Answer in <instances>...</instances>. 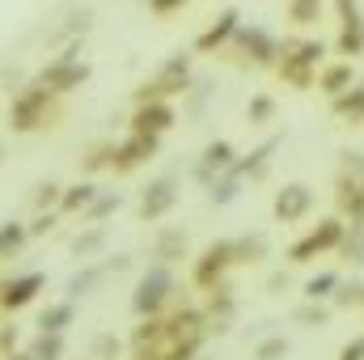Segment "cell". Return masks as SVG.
Here are the masks:
<instances>
[{"instance_id": "1", "label": "cell", "mask_w": 364, "mask_h": 360, "mask_svg": "<svg viewBox=\"0 0 364 360\" xmlns=\"http://www.w3.org/2000/svg\"><path fill=\"white\" fill-rule=\"evenodd\" d=\"M51 119H55V93L47 90V85H30V90H21L17 97H13V106H9V123H13L17 132L51 127Z\"/></svg>"}, {"instance_id": "2", "label": "cell", "mask_w": 364, "mask_h": 360, "mask_svg": "<svg viewBox=\"0 0 364 360\" xmlns=\"http://www.w3.org/2000/svg\"><path fill=\"white\" fill-rule=\"evenodd\" d=\"M339 242H343V221H335V216H331V221H322L318 229H309V233L288 250V259H292V263H309V259H318V255L335 250Z\"/></svg>"}, {"instance_id": "3", "label": "cell", "mask_w": 364, "mask_h": 360, "mask_svg": "<svg viewBox=\"0 0 364 360\" xmlns=\"http://www.w3.org/2000/svg\"><path fill=\"white\" fill-rule=\"evenodd\" d=\"M237 259H233V242H212L199 259H195V284L199 288H216V284H225V271L233 268Z\"/></svg>"}, {"instance_id": "4", "label": "cell", "mask_w": 364, "mask_h": 360, "mask_svg": "<svg viewBox=\"0 0 364 360\" xmlns=\"http://www.w3.org/2000/svg\"><path fill=\"white\" fill-rule=\"evenodd\" d=\"M166 301H170V275L157 268V271H149V275L136 284L132 305H136V314H140V318H149V314H161V309H166Z\"/></svg>"}, {"instance_id": "5", "label": "cell", "mask_w": 364, "mask_h": 360, "mask_svg": "<svg viewBox=\"0 0 364 360\" xmlns=\"http://www.w3.org/2000/svg\"><path fill=\"white\" fill-rule=\"evenodd\" d=\"M85 77H90V64H81V60H73V55H60V60H51V64L43 68V81H38V85H47L51 93H68V90H77Z\"/></svg>"}, {"instance_id": "6", "label": "cell", "mask_w": 364, "mask_h": 360, "mask_svg": "<svg viewBox=\"0 0 364 360\" xmlns=\"http://www.w3.org/2000/svg\"><path fill=\"white\" fill-rule=\"evenodd\" d=\"M43 275L38 271H26V275H13V280H0V309H26L38 292H43Z\"/></svg>"}, {"instance_id": "7", "label": "cell", "mask_w": 364, "mask_h": 360, "mask_svg": "<svg viewBox=\"0 0 364 360\" xmlns=\"http://www.w3.org/2000/svg\"><path fill=\"white\" fill-rule=\"evenodd\" d=\"M309 208H314V191H309L305 182H288V186L275 195V216H279L284 225H292V221L309 216Z\"/></svg>"}, {"instance_id": "8", "label": "cell", "mask_w": 364, "mask_h": 360, "mask_svg": "<svg viewBox=\"0 0 364 360\" xmlns=\"http://www.w3.org/2000/svg\"><path fill=\"white\" fill-rule=\"evenodd\" d=\"M153 153H157V136H144V132H132V140L114 149V157H110V166H114L119 174H127V170H136L140 162H149Z\"/></svg>"}, {"instance_id": "9", "label": "cell", "mask_w": 364, "mask_h": 360, "mask_svg": "<svg viewBox=\"0 0 364 360\" xmlns=\"http://www.w3.org/2000/svg\"><path fill=\"white\" fill-rule=\"evenodd\" d=\"M170 127H174V110H170L161 97H153V102H140V110H136V119H132V132L161 136V132H170Z\"/></svg>"}, {"instance_id": "10", "label": "cell", "mask_w": 364, "mask_h": 360, "mask_svg": "<svg viewBox=\"0 0 364 360\" xmlns=\"http://www.w3.org/2000/svg\"><path fill=\"white\" fill-rule=\"evenodd\" d=\"M174 199H178V191H174L170 179L153 182V186L144 191V199H140V216H144V221H161V216L174 208Z\"/></svg>"}, {"instance_id": "11", "label": "cell", "mask_w": 364, "mask_h": 360, "mask_svg": "<svg viewBox=\"0 0 364 360\" xmlns=\"http://www.w3.org/2000/svg\"><path fill=\"white\" fill-rule=\"evenodd\" d=\"M237 162H233V144L229 140H212L208 149H203V162H199V179L212 182V170L220 174V170H233Z\"/></svg>"}, {"instance_id": "12", "label": "cell", "mask_w": 364, "mask_h": 360, "mask_svg": "<svg viewBox=\"0 0 364 360\" xmlns=\"http://www.w3.org/2000/svg\"><path fill=\"white\" fill-rule=\"evenodd\" d=\"M233 30H237V13H233V9H225V13L216 17V26H208V30L199 34V43H195V47H199V51H216Z\"/></svg>"}, {"instance_id": "13", "label": "cell", "mask_w": 364, "mask_h": 360, "mask_svg": "<svg viewBox=\"0 0 364 360\" xmlns=\"http://www.w3.org/2000/svg\"><path fill=\"white\" fill-rule=\"evenodd\" d=\"M186 81H191V64H186V55H174V60L157 73L153 85H157V93H178Z\"/></svg>"}, {"instance_id": "14", "label": "cell", "mask_w": 364, "mask_h": 360, "mask_svg": "<svg viewBox=\"0 0 364 360\" xmlns=\"http://www.w3.org/2000/svg\"><path fill=\"white\" fill-rule=\"evenodd\" d=\"M364 51V21L352 13H343V34H339V55H360Z\"/></svg>"}, {"instance_id": "15", "label": "cell", "mask_w": 364, "mask_h": 360, "mask_svg": "<svg viewBox=\"0 0 364 360\" xmlns=\"http://www.w3.org/2000/svg\"><path fill=\"white\" fill-rule=\"evenodd\" d=\"M73 314H77V305H73V301H55V305H47V309H43L38 331H55V335H64V327L73 322Z\"/></svg>"}, {"instance_id": "16", "label": "cell", "mask_w": 364, "mask_h": 360, "mask_svg": "<svg viewBox=\"0 0 364 360\" xmlns=\"http://www.w3.org/2000/svg\"><path fill=\"white\" fill-rule=\"evenodd\" d=\"M335 115L339 119H352V123H364V85H352L335 97Z\"/></svg>"}, {"instance_id": "17", "label": "cell", "mask_w": 364, "mask_h": 360, "mask_svg": "<svg viewBox=\"0 0 364 360\" xmlns=\"http://www.w3.org/2000/svg\"><path fill=\"white\" fill-rule=\"evenodd\" d=\"M318 85H322L326 93H335V97H339L343 90H352V64L343 60V64H331V68H322V73H318Z\"/></svg>"}, {"instance_id": "18", "label": "cell", "mask_w": 364, "mask_h": 360, "mask_svg": "<svg viewBox=\"0 0 364 360\" xmlns=\"http://www.w3.org/2000/svg\"><path fill=\"white\" fill-rule=\"evenodd\" d=\"M34 360H64V335H55V331H38V339L26 348Z\"/></svg>"}, {"instance_id": "19", "label": "cell", "mask_w": 364, "mask_h": 360, "mask_svg": "<svg viewBox=\"0 0 364 360\" xmlns=\"http://www.w3.org/2000/svg\"><path fill=\"white\" fill-rule=\"evenodd\" d=\"M182 255H186V233H182V229H166V233L157 238V259H161V263H174Z\"/></svg>"}, {"instance_id": "20", "label": "cell", "mask_w": 364, "mask_h": 360, "mask_svg": "<svg viewBox=\"0 0 364 360\" xmlns=\"http://www.w3.org/2000/svg\"><path fill=\"white\" fill-rule=\"evenodd\" d=\"M93 199H97V186L81 182V186H68V191L60 195V208H64V212H85Z\"/></svg>"}, {"instance_id": "21", "label": "cell", "mask_w": 364, "mask_h": 360, "mask_svg": "<svg viewBox=\"0 0 364 360\" xmlns=\"http://www.w3.org/2000/svg\"><path fill=\"white\" fill-rule=\"evenodd\" d=\"M242 47L250 51V60H259V64H267L275 55V47H272V38L263 34V30H242Z\"/></svg>"}, {"instance_id": "22", "label": "cell", "mask_w": 364, "mask_h": 360, "mask_svg": "<svg viewBox=\"0 0 364 360\" xmlns=\"http://www.w3.org/2000/svg\"><path fill=\"white\" fill-rule=\"evenodd\" d=\"M26 238H30L26 225H0V259H13L26 246Z\"/></svg>"}, {"instance_id": "23", "label": "cell", "mask_w": 364, "mask_h": 360, "mask_svg": "<svg viewBox=\"0 0 364 360\" xmlns=\"http://www.w3.org/2000/svg\"><path fill=\"white\" fill-rule=\"evenodd\" d=\"M318 17H322V0H288V21L314 26Z\"/></svg>"}, {"instance_id": "24", "label": "cell", "mask_w": 364, "mask_h": 360, "mask_svg": "<svg viewBox=\"0 0 364 360\" xmlns=\"http://www.w3.org/2000/svg\"><path fill=\"white\" fill-rule=\"evenodd\" d=\"M267 255V238H242V242H233V259L237 263H259Z\"/></svg>"}, {"instance_id": "25", "label": "cell", "mask_w": 364, "mask_h": 360, "mask_svg": "<svg viewBox=\"0 0 364 360\" xmlns=\"http://www.w3.org/2000/svg\"><path fill=\"white\" fill-rule=\"evenodd\" d=\"M339 288V275L335 271H322V275H314L309 284H305V301H322V297H331Z\"/></svg>"}, {"instance_id": "26", "label": "cell", "mask_w": 364, "mask_h": 360, "mask_svg": "<svg viewBox=\"0 0 364 360\" xmlns=\"http://www.w3.org/2000/svg\"><path fill=\"white\" fill-rule=\"evenodd\" d=\"M292 318H296L301 327H326V322H331V309H326V305H318V301H305Z\"/></svg>"}, {"instance_id": "27", "label": "cell", "mask_w": 364, "mask_h": 360, "mask_svg": "<svg viewBox=\"0 0 364 360\" xmlns=\"http://www.w3.org/2000/svg\"><path fill=\"white\" fill-rule=\"evenodd\" d=\"M284 356H288V339L284 335H267L255 348V360H284Z\"/></svg>"}, {"instance_id": "28", "label": "cell", "mask_w": 364, "mask_h": 360, "mask_svg": "<svg viewBox=\"0 0 364 360\" xmlns=\"http://www.w3.org/2000/svg\"><path fill=\"white\" fill-rule=\"evenodd\" d=\"M331 297H335V305H343V309H348V305H364V284H343V280H339V288H335Z\"/></svg>"}, {"instance_id": "29", "label": "cell", "mask_w": 364, "mask_h": 360, "mask_svg": "<svg viewBox=\"0 0 364 360\" xmlns=\"http://www.w3.org/2000/svg\"><path fill=\"white\" fill-rule=\"evenodd\" d=\"M246 115H250V123H267V119L275 115V102L263 93V97H255V102H250V110H246Z\"/></svg>"}, {"instance_id": "30", "label": "cell", "mask_w": 364, "mask_h": 360, "mask_svg": "<svg viewBox=\"0 0 364 360\" xmlns=\"http://www.w3.org/2000/svg\"><path fill=\"white\" fill-rule=\"evenodd\" d=\"M34 191H38V195H34V208H47V203H60V195H64V186H55V182H38Z\"/></svg>"}, {"instance_id": "31", "label": "cell", "mask_w": 364, "mask_h": 360, "mask_svg": "<svg viewBox=\"0 0 364 360\" xmlns=\"http://www.w3.org/2000/svg\"><path fill=\"white\" fill-rule=\"evenodd\" d=\"M110 157H114V149H110V144H97V149H90V157H85V170H102V166H110Z\"/></svg>"}, {"instance_id": "32", "label": "cell", "mask_w": 364, "mask_h": 360, "mask_svg": "<svg viewBox=\"0 0 364 360\" xmlns=\"http://www.w3.org/2000/svg\"><path fill=\"white\" fill-rule=\"evenodd\" d=\"M119 356V339H110V335H102L97 344H93V360H114Z\"/></svg>"}, {"instance_id": "33", "label": "cell", "mask_w": 364, "mask_h": 360, "mask_svg": "<svg viewBox=\"0 0 364 360\" xmlns=\"http://www.w3.org/2000/svg\"><path fill=\"white\" fill-rule=\"evenodd\" d=\"M339 360H364V335H352V339L339 348Z\"/></svg>"}, {"instance_id": "34", "label": "cell", "mask_w": 364, "mask_h": 360, "mask_svg": "<svg viewBox=\"0 0 364 360\" xmlns=\"http://www.w3.org/2000/svg\"><path fill=\"white\" fill-rule=\"evenodd\" d=\"M114 208H119V195H114V199H110V195H102V199H93L90 216L97 221V216H106V212H114Z\"/></svg>"}, {"instance_id": "35", "label": "cell", "mask_w": 364, "mask_h": 360, "mask_svg": "<svg viewBox=\"0 0 364 360\" xmlns=\"http://www.w3.org/2000/svg\"><path fill=\"white\" fill-rule=\"evenodd\" d=\"M97 242H102V229H93V233H85V238H77V242H73V250H77V255H90Z\"/></svg>"}, {"instance_id": "36", "label": "cell", "mask_w": 364, "mask_h": 360, "mask_svg": "<svg viewBox=\"0 0 364 360\" xmlns=\"http://www.w3.org/2000/svg\"><path fill=\"white\" fill-rule=\"evenodd\" d=\"M348 259H356V263H364V225L356 229V238L348 242Z\"/></svg>"}, {"instance_id": "37", "label": "cell", "mask_w": 364, "mask_h": 360, "mask_svg": "<svg viewBox=\"0 0 364 360\" xmlns=\"http://www.w3.org/2000/svg\"><path fill=\"white\" fill-rule=\"evenodd\" d=\"M149 4H153V9H157V13H174V9H178V4H186V0H149Z\"/></svg>"}, {"instance_id": "38", "label": "cell", "mask_w": 364, "mask_h": 360, "mask_svg": "<svg viewBox=\"0 0 364 360\" xmlns=\"http://www.w3.org/2000/svg\"><path fill=\"white\" fill-rule=\"evenodd\" d=\"M13 344H17V335H13V331H0V352H4V356L13 352Z\"/></svg>"}, {"instance_id": "39", "label": "cell", "mask_w": 364, "mask_h": 360, "mask_svg": "<svg viewBox=\"0 0 364 360\" xmlns=\"http://www.w3.org/2000/svg\"><path fill=\"white\" fill-rule=\"evenodd\" d=\"M132 360H161V352H149V348H140V352H132Z\"/></svg>"}, {"instance_id": "40", "label": "cell", "mask_w": 364, "mask_h": 360, "mask_svg": "<svg viewBox=\"0 0 364 360\" xmlns=\"http://www.w3.org/2000/svg\"><path fill=\"white\" fill-rule=\"evenodd\" d=\"M4 360H34V356H30V352H9Z\"/></svg>"}, {"instance_id": "41", "label": "cell", "mask_w": 364, "mask_h": 360, "mask_svg": "<svg viewBox=\"0 0 364 360\" xmlns=\"http://www.w3.org/2000/svg\"><path fill=\"white\" fill-rule=\"evenodd\" d=\"M339 9H343V13H352V9H356V0H339Z\"/></svg>"}, {"instance_id": "42", "label": "cell", "mask_w": 364, "mask_h": 360, "mask_svg": "<svg viewBox=\"0 0 364 360\" xmlns=\"http://www.w3.org/2000/svg\"><path fill=\"white\" fill-rule=\"evenodd\" d=\"M0 157H4V144H0Z\"/></svg>"}, {"instance_id": "43", "label": "cell", "mask_w": 364, "mask_h": 360, "mask_svg": "<svg viewBox=\"0 0 364 360\" xmlns=\"http://www.w3.org/2000/svg\"><path fill=\"white\" fill-rule=\"evenodd\" d=\"M191 360H203V356H191Z\"/></svg>"}]
</instances>
